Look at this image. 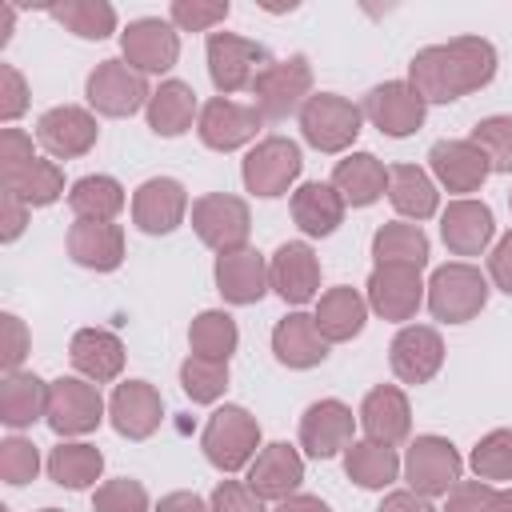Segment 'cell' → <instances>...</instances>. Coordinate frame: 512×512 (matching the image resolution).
<instances>
[{
  "instance_id": "obj_51",
  "label": "cell",
  "mask_w": 512,
  "mask_h": 512,
  "mask_svg": "<svg viewBox=\"0 0 512 512\" xmlns=\"http://www.w3.org/2000/svg\"><path fill=\"white\" fill-rule=\"evenodd\" d=\"M28 108V84L12 64H0V120L12 124Z\"/></svg>"
},
{
  "instance_id": "obj_41",
  "label": "cell",
  "mask_w": 512,
  "mask_h": 512,
  "mask_svg": "<svg viewBox=\"0 0 512 512\" xmlns=\"http://www.w3.org/2000/svg\"><path fill=\"white\" fill-rule=\"evenodd\" d=\"M236 344H240V328H236V320L228 316V312H220V308H208V312H200L196 320H192V328H188V348H192V356H204V360H232V352H236Z\"/></svg>"
},
{
  "instance_id": "obj_47",
  "label": "cell",
  "mask_w": 512,
  "mask_h": 512,
  "mask_svg": "<svg viewBox=\"0 0 512 512\" xmlns=\"http://www.w3.org/2000/svg\"><path fill=\"white\" fill-rule=\"evenodd\" d=\"M36 472H40V452H36V444L24 440V436H8V440L0 444V480L12 484V488H20V484L36 480Z\"/></svg>"
},
{
  "instance_id": "obj_54",
  "label": "cell",
  "mask_w": 512,
  "mask_h": 512,
  "mask_svg": "<svg viewBox=\"0 0 512 512\" xmlns=\"http://www.w3.org/2000/svg\"><path fill=\"white\" fill-rule=\"evenodd\" d=\"M488 284H496L504 296H512V232L500 236L488 256Z\"/></svg>"
},
{
  "instance_id": "obj_40",
  "label": "cell",
  "mask_w": 512,
  "mask_h": 512,
  "mask_svg": "<svg viewBox=\"0 0 512 512\" xmlns=\"http://www.w3.org/2000/svg\"><path fill=\"white\" fill-rule=\"evenodd\" d=\"M372 256L376 264H408V268H424L428 264V236L420 224H380L372 236Z\"/></svg>"
},
{
  "instance_id": "obj_16",
  "label": "cell",
  "mask_w": 512,
  "mask_h": 512,
  "mask_svg": "<svg viewBox=\"0 0 512 512\" xmlns=\"http://www.w3.org/2000/svg\"><path fill=\"white\" fill-rule=\"evenodd\" d=\"M96 136H100L96 116L88 108H76V104H56V108L40 112V120H36V144L52 160L88 156L96 148Z\"/></svg>"
},
{
  "instance_id": "obj_3",
  "label": "cell",
  "mask_w": 512,
  "mask_h": 512,
  "mask_svg": "<svg viewBox=\"0 0 512 512\" xmlns=\"http://www.w3.org/2000/svg\"><path fill=\"white\" fill-rule=\"evenodd\" d=\"M488 292H492L488 276L476 264L456 260V264H444V268L432 272L424 300H428V312L440 324H468L488 304Z\"/></svg>"
},
{
  "instance_id": "obj_1",
  "label": "cell",
  "mask_w": 512,
  "mask_h": 512,
  "mask_svg": "<svg viewBox=\"0 0 512 512\" xmlns=\"http://www.w3.org/2000/svg\"><path fill=\"white\" fill-rule=\"evenodd\" d=\"M496 48L484 36H456L448 44H428L408 60V84L424 96V104H452L492 84Z\"/></svg>"
},
{
  "instance_id": "obj_32",
  "label": "cell",
  "mask_w": 512,
  "mask_h": 512,
  "mask_svg": "<svg viewBox=\"0 0 512 512\" xmlns=\"http://www.w3.org/2000/svg\"><path fill=\"white\" fill-rule=\"evenodd\" d=\"M312 320H316V328H320V336H324L328 344H344V340H352V336L364 332L368 300H364L356 288H348V284L328 288V292L316 300Z\"/></svg>"
},
{
  "instance_id": "obj_5",
  "label": "cell",
  "mask_w": 512,
  "mask_h": 512,
  "mask_svg": "<svg viewBox=\"0 0 512 512\" xmlns=\"http://www.w3.org/2000/svg\"><path fill=\"white\" fill-rule=\"evenodd\" d=\"M312 96V64L308 56H284V60H272L256 84H252V104L264 120H288L292 112L300 116V108L308 104Z\"/></svg>"
},
{
  "instance_id": "obj_12",
  "label": "cell",
  "mask_w": 512,
  "mask_h": 512,
  "mask_svg": "<svg viewBox=\"0 0 512 512\" xmlns=\"http://www.w3.org/2000/svg\"><path fill=\"white\" fill-rule=\"evenodd\" d=\"M120 60H128L140 76L168 72L180 60V32H176V24L160 20V16L128 20V28L120 32Z\"/></svg>"
},
{
  "instance_id": "obj_59",
  "label": "cell",
  "mask_w": 512,
  "mask_h": 512,
  "mask_svg": "<svg viewBox=\"0 0 512 512\" xmlns=\"http://www.w3.org/2000/svg\"><path fill=\"white\" fill-rule=\"evenodd\" d=\"M12 20H16V8H12V4H0V48H4L8 36H12Z\"/></svg>"
},
{
  "instance_id": "obj_62",
  "label": "cell",
  "mask_w": 512,
  "mask_h": 512,
  "mask_svg": "<svg viewBox=\"0 0 512 512\" xmlns=\"http://www.w3.org/2000/svg\"><path fill=\"white\" fill-rule=\"evenodd\" d=\"M508 208H512V188H508Z\"/></svg>"
},
{
  "instance_id": "obj_44",
  "label": "cell",
  "mask_w": 512,
  "mask_h": 512,
  "mask_svg": "<svg viewBox=\"0 0 512 512\" xmlns=\"http://www.w3.org/2000/svg\"><path fill=\"white\" fill-rule=\"evenodd\" d=\"M180 388L192 404H216L228 388V364L224 360H204V356H188L180 364Z\"/></svg>"
},
{
  "instance_id": "obj_8",
  "label": "cell",
  "mask_w": 512,
  "mask_h": 512,
  "mask_svg": "<svg viewBox=\"0 0 512 512\" xmlns=\"http://www.w3.org/2000/svg\"><path fill=\"white\" fill-rule=\"evenodd\" d=\"M300 168H304V156H300V144L296 140H288V136H264L244 156L240 176H244V188L252 196L272 200V196H284L296 184Z\"/></svg>"
},
{
  "instance_id": "obj_26",
  "label": "cell",
  "mask_w": 512,
  "mask_h": 512,
  "mask_svg": "<svg viewBox=\"0 0 512 512\" xmlns=\"http://www.w3.org/2000/svg\"><path fill=\"white\" fill-rule=\"evenodd\" d=\"M300 480H304V460H300V452L292 448V444H284V440H276V444H268V448H260L256 452V460L248 464V488L260 496V500H288V496H296V488H300Z\"/></svg>"
},
{
  "instance_id": "obj_28",
  "label": "cell",
  "mask_w": 512,
  "mask_h": 512,
  "mask_svg": "<svg viewBox=\"0 0 512 512\" xmlns=\"http://www.w3.org/2000/svg\"><path fill=\"white\" fill-rule=\"evenodd\" d=\"M272 352L284 368H316L328 360V340L320 336L316 320L308 312H288L272 328Z\"/></svg>"
},
{
  "instance_id": "obj_23",
  "label": "cell",
  "mask_w": 512,
  "mask_h": 512,
  "mask_svg": "<svg viewBox=\"0 0 512 512\" xmlns=\"http://www.w3.org/2000/svg\"><path fill=\"white\" fill-rule=\"evenodd\" d=\"M108 420L128 440H148L164 420V400L148 380H124L116 384L108 400Z\"/></svg>"
},
{
  "instance_id": "obj_34",
  "label": "cell",
  "mask_w": 512,
  "mask_h": 512,
  "mask_svg": "<svg viewBox=\"0 0 512 512\" xmlns=\"http://www.w3.org/2000/svg\"><path fill=\"white\" fill-rule=\"evenodd\" d=\"M388 200H392V208H396L404 220H412V224L436 216V208H440L436 180H432L424 168H416V164H392V168H388Z\"/></svg>"
},
{
  "instance_id": "obj_48",
  "label": "cell",
  "mask_w": 512,
  "mask_h": 512,
  "mask_svg": "<svg viewBox=\"0 0 512 512\" xmlns=\"http://www.w3.org/2000/svg\"><path fill=\"white\" fill-rule=\"evenodd\" d=\"M228 4H204V0H176L172 8H168V20L176 24V32H208L212 36V28L216 24H224L228 20Z\"/></svg>"
},
{
  "instance_id": "obj_7",
  "label": "cell",
  "mask_w": 512,
  "mask_h": 512,
  "mask_svg": "<svg viewBox=\"0 0 512 512\" xmlns=\"http://www.w3.org/2000/svg\"><path fill=\"white\" fill-rule=\"evenodd\" d=\"M84 96H88L92 112L120 120V116H132V112L148 108L152 88H148V76H140V72H136L128 60L108 56V60H100V64L88 72Z\"/></svg>"
},
{
  "instance_id": "obj_22",
  "label": "cell",
  "mask_w": 512,
  "mask_h": 512,
  "mask_svg": "<svg viewBox=\"0 0 512 512\" xmlns=\"http://www.w3.org/2000/svg\"><path fill=\"white\" fill-rule=\"evenodd\" d=\"M440 236L448 244L452 256H480L492 236H496V220H492V208L484 200H472V196H456L444 212H440Z\"/></svg>"
},
{
  "instance_id": "obj_57",
  "label": "cell",
  "mask_w": 512,
  "mask_h": 512,
  "mask_svg": "<svg viewBox=\"0 0 512 512\" xmlns=\"http://www.w3.org/2000/svg\"><path fill=\"white\" fill-rule=\"evenodd\" d=\"M152 512H212V508L196 492H168V496H160V504Z\"/></svg>"
},
{
  "instance_id": "obj_53",
  "label": "cell",
  "mask_w": 512,
  "mask_h": 512,
  "mask_svg": "<svg viewBox=\"0 0 512 512\" xmlns=\"http://www.w3.org/2000/svg\"><path fill=\"white\" fill-rule=\"evenodd\" d=\"M32 156H36V148H32L28 132H20V128H4L0 132V172H12L20 164H28Z\"/></svg>"
},
{
  "instance_id": "obj_61",
  "label": "cell",
  "mask_w": 512,
  "mask_h": 512,
  "mask_svg": "<svg viewBox=\"0 0 512 512\" xmlns=\"http://www.w3.org/2000/svg\"><path fill=\"white\" fill-rule=\"evenodd\" d=\"M40 512H64V508H40Z\"/></svg>"
},
{
  "instance_id": "obj_37",
  "label": "cell",
  "mask_w": 512,
  "mask_h": 512,
  "mask_svg": "<svg viewBox=\"0 0 512 512\" xmlns=\"http://www.w3.org/2000/svg\"><path fill=\"white\" fill-rule=\"evenodd\" d=\"M0 180H4V192L20 196L28 208H48L64 196V172L56 168V160H44V156H32L28 164L0 172Z\"/></svg>"
},
{
  "instance_id": "obj_29",
  "label": "cell",
  "mask_w": 512,
  "mask_h": 512,
  "mask_svg": "<svg viewBox=\"0 0 512 512\" xmlns=\"http://www.w3.org/2000/svg\"><path fill=\"white\" fill-rule=\"evenodd\" d=\"M68 360L84 380L108 384V380H116L124 372V344L108 328H80L72 336V344H68Z\"/></svg>"
},
{
  "instance_id": "obj_21",
  "label": "cell",
  "mask_w": 512,
  "mask_h": 512,
  "mask_svg": "<svg viewBox=\"0 0 512 512\" xmlns=\"http://www.w3.org/2000/svg\"><path fill=\"white\" fill-rule=\"evenodd\" d=\"M428 168L432 180L448 192H480V184L492 176L488 156L472 144V140H436L428 152Z\"/></svg>"
},
{
  "instance_id": "obj_42",
  "label": "cell",
  "mask_w": 512,
  "mask_h": 512,
  "mask_svg": "<svg viewBox=\"0 0 512 512\" xmlns=\"http://www.w3.org/2000/svg\"><path fill=\"white\" fill-rule=\"evenodd\" d=\"M48 16L56 24H64L72 36L80 40H104L116 32V8L104 0H64V4H48Z\"/></svg>"
},
{
  "instance_id": "obj_25",
  "label": "cell",
  "mask_w": 512,
  "mask_h": 512,
  "mask_svg": "<svg viewBox=\"0 0 512 512\" xmlns=\"http://www.w3.org/2000/svg\"><path fill=\"white\" fill-rule=\"evenodd\" d=\"M356 420H360V428H364L368 440L396 448V444L408 440V432H412V404H408L404 388H396V384H376V388L364 396Z\"/></svg>"
},
{
  "instance_id": "obj_39",
  "label": "cell",
  "mask_w": 512,
  "mask_h": 512,
  "mask_svg": "<svg viewBox=\"0 0 512 512\" xmlns=\"http://www.w3.org/2000/svg\"><path fill=\"white\" fill-rule=\"evenodd\" d=\"M128 204L124 196V184L116 176H80L72 188H68V208L76 220H116L120 208Z\"/></svg>"
},
{
  "instance_id": "obj_19",
  "label": "cell",
  "mask_w": 512,
  "mask_h": 512,
  "mask_svg": "<svg viewBox=\"0 0 512 512\" xmlns=\"http://www.w3.org/2000/svg\"><path fill=\"white\" fill-rule=\"evenodd\" d=\"M188 216V192L172 176H152L132 192V224L148 236H168Z\"/></svg>"
},
{
  "instance_id": "obj_17",
  "label": "cell",
  "mask_w": 512,
  "mask_h": 512,
  "mask_svg": "<svg viewBox=\"0 0 512 512\" xmlns=\"http://www.w3.org/2000/svg\"><path fill=\"white\" fill-rule=\"evenodd\" d=\"M268 284L292 308L316 300L320 296V256L312 252V244L308 240H284L268 256Z\"/></svg>"
},
{
  "instance_id": "obj_4",
  "label": "cell",
  "mask_w": 512,
  "mask_h": 512,
  "mask_svg": "<svg viewBox=\"0 0 512 512\" xmlns=\"http://www.w3.org/2000/svg\"><path fill=\"white\" fill-rule=\"evenodd\" d=\"M360 124H364V112L360 104H352L348 96H336V92H312L308 104L300 108V132L304 140L316 148V152H348L360 136Z\"/></svg>"
},
{
  "instance_id": "obj_35",
  "label": "cell",
  "mask_w": 512,
  "mask_h": 512,
  "mask_svg": "<svg viewBox=\"0 0 512 512\" xmlns=\"http://www.w3.org/2000/svg\"><path fill=\"white\" fill-rule=\"evenodd\" d=\"M48 412V380L36 372H8L0 384V420L8 428H32Z\"/></svg>"
},
{
  "instance_id": "obj_50",
  "label": "cell",
  "mask_w": 512,
  "mask_h": 512,
  "mask_svg": "<svg viewBox=\"0 0 512 512\" xmlns=\"http://www.w3.org/2000/svg\"><path fill=\"white\" fill-rule=\"evenodd\" d=\"M208 508H212V512H264V500H260L248 484H240V480H220V484L212 488Z\"/></svg>"
},
{
  "instance_id": "obj_15",
  "label": "cell",
  "mask_w": 512,
  "mask_h": 512,
  "mask_svg": "<svg viewBox=\"0 0 512 512\" xmlns=\"http://www.w3.org/2000/svg\"><path fill=\"white\" fill-rule=\"evenodd\" d=\"M260 128H264V116L256 112V104H236L228 96H212L196 120V136L212 152H236L252 144Z\"/></svg>"
},
{
  "instance_id": "obj_33",
  "label": "cell",
  "mask_w": 512,
  "mask_h": 512,
  "mask_svg": "<svg viewBox=\"0 0 512 512\" xmlns=\"http://www.w3.org/2000/svg\"><path fill=\"white\" fill-rule=\"evenodd\" d=\"M148 116V128L164 140L172 136H184L192 128V120H200V104H196V92L192 84L184 80H164L160 88H152V100L144 108Z\"/></svg>"
},
{
  "instance_id": "obj_46",
  "label": "cell",
  "mask_w": 512,
  "mask_h": 512,
  "mask_svg": "<svg viewBox=\"0 0 512 512\" xmlns=\"http://www.w3.org/2000/svg\"><path fill=\"white\" fill-rule=\"evenodd\" d=\"M92 512H148V488L132 476L104 480L92 496Z\"/></svg>"
},
{
  "instance_id": "obj_2",
  "label": "cell",
  "mask_w": 512,
  "mask_h": 512,
  "mask_svg": "<svg viewBox=\"0 0 512 512\" xmlns=\"http://www.w3.org/2000/svg\"><path fill=\"white\" fill-rule=\"evenodd\" d=\"M200 448H204L212 468L240 472L260 452V420L240 404H224L208 416V424L200 432Z\"/></svg>"
},
{
  "instance_id": "obj_20",
  "label": "cell",
  "mask_w": 512,
  "mask_h": 512,
  "mask_svg": "<svg viewBox=\"0 0 512 512\" xmlns=\"http://www.w3.org/2000/svg\"><path fill=\"white\" fill-rule=\"evenodd\" d=\"M388 360H392L396 380H404V384H428L440 372V364H444V340L428 324H404L392 336V344H388Z\"/></svg>"
},
{
  "instance_id": "obj_55",
  "label": "cell",
  "mask_w": 512,
  "mask_h": 512,
  "mask_svg": "<svg viewBox=\"0 0 512 512\" xmlns=\"http://www.w3.org/2000/svg\"><path fill=\"white\" fill-rule=\"evenodd\" d=\"M0 208H4V216H0V224H4V228H0V240L12 244V240H20V232H24V224H28V204H24L20 196L4 192Z\"/></svg>"
},
{
  "instance_id": "obj_49",
  "label": "cell",
  "mask_w": 512,
  "mask_h": 512,
  "mask_svg": "<svg viewBox=\"0 0 512 512\" xmlns=\"http://www.w3.org/2000/svg\"><path fill=\"white\" fill-rule=\"evenodd\" d=\"M492 500H496V484H488V480H460L448 492L444 512H492Z\"/></svg>"
},
{
  "instance_id": "obj_60",
  "label": "cell",
  "mask_w": 512,
  "mask_h": 512,
  "mask_svg": "<svg viewBox=\"0 0 512 512\" xmlns=\"http://www.w3.org/2000/svg\"><path fill=\"white\" fill-rule=\"evenodd\" d=\"M492 512H512V488H496V500H492Z\"/></svg>"
},
{
  "instance_id": "obj_36",
  "label": "cell",
  "mask_w": 512,
  "mask_h": 512,
  "mask_svg": "<svg viewBox=\"0 0 512 512\" xmlns=\"http://www.w3.org/2000/svg\"><path fill=\"white\" fill-rule=\"evenodd\" d=\"M104 472V452L96 444H84V440H60L52 452H48V476L68 488V492H84L100 480Z\"/></svg>"
},
{
  "instance_id": "obj_31",
  "label": "cell",
  "mask_w": 512,
  "mask_h": 512,
  "mask_svg": "<svg viewBox=\"0 0 512 512\" xmlns=\"http://www.w3.org/2000/svg\"><path fill=\"white\" fill-rule=\"evenodd\" d=\"M332 188L344 196V204L368 208V204H376L388 192V168L372 152H348L332 168Z\"/></svg>"
},
{
  "instance_id": "obj_52",
  "label": "cell",
  "mask_w": 512,
  "mask_h": 512,
  "mask_svg": "<svg viewBox=\"0 0 512 512\" xmlns=\"http://www.w3.org/2000/svg\"><path fill=\"white\" fill-rule=\"evenodd\" d=\"M0 320H4V368L20 372V364H24L28 348H32V336H28V328H24V320L16 312H4Z\"/></svg>"
},
{
  "instance_id": "obj_14",
  "label": "cell",
  "mask_w": 512,
  "mask_h": 512,
  "mask_svg": "<svg viewBox=\"0 0 512 512\" xmlns=\"http://www.w3.org/2000/svg\"><path fill=\"white\" fill-rule=\"evenodd\" d=\"M360 112H364V120H372V128H380L384 136L404 140V136H412V132L424 124L428 104H424V96H420L408 80H384V84H376V88L364 96Z\"/></svg>"
},
{
  "instance_id": "obj_18",
  "label": "cell",
  "mask_w": 512,
  "mask_h": 512,
  "mask_svg": "<svg viewBox=\"0 0 512 512\" xmlns=\"http://www.w3.org/2000/svg\"><path fill=\"white\" fill-rule=\"evenodd\" d=\"M352 440H356V416L344 400H332V396L316 400L300 416V448L312 460H332V456L348 452Z\"/></svg>"
},
{
  "instance_id": "obj_30",
  "label": "cell",
  "mask_w": 512,
  "mask_h": 512,
  "mask_svg": "<svg viewBox=\"0 0 512 512\" xmlns=\"http://www.w3.org/2000/svg\"><path fill=\"white\" fill-rule=\"evenodd\" d=\"M344 212H348V204H344V196L332 188V180H328V184H324V180H308V184H300V188L292 192V220H296V228H300L304 236H312V240L332 236V232L344 224Z\"/></svg>"
},
{
  "instance_id": "obj_38",
  "label": "cell",
  "mask_w": 512,
  "mask_h": 512,
  "mask_svg": "<svg viewBox=\"0 0 512 512\" xmlns=\"http://www.w3.org/2000/svg\"><path fill=\"white\" fill-rule=\"evenodd\" d=\"M344 472H348V480L352 484H360V488H388L400 472H404V464H400V456H396V448L392 444H376V440H352L348 444V452H344Z\"/></svg>"
},
{
  "instance_id": "obj_24",
  "label": "cell",
  "mask_w": 512,
  "mask_h": 512,
  "mask_svg": "<svg viewBox=\"0 0 512 512\" xmlns=\"http://www.w3.org/2000/svg\"><path fill=\"white\" fill-rule=\"evenodd\" d=\"M216 292L228 300V304H260L264 292L272 288L268 284V260L264 252L256 248H236V252H220L216 256Z\"/></svg>"
},
{
  "instance_id": "obj_6",
  "label": "cell",
  "mask_w": 512,
  "mask_h": 512,
  "mask_svg": "<svg viewBox=\"0 0 512 512\" xmlns=\"http://www.w3.org/2000/svg\"><path fill=\"white\" fill-rule=\"evenodd\" d=\"M204 56H208V76H212L220 96H232V92H244V88L252 92L256 76L272 64L264 44H256L248 36H236V32H212Z\"/></svg>"
},
{
  "instance_id": "obj_45",
  "label": "cell",
  "mask_w": 512,
  "mask_h": 512,
  "mask_svg": "<svg viewBox=\"0 0 512 512\" xmlns=\"http://www.w3.org/2000/svg\"><path fill=\"white\" fill-rule=\"evenodd\" d=\"M492 164V172L512 176V116H484L468 136Z\"/></svg>"
},
{
  "instance_id": "obj_56",
  "label": "cell",
  "mask_w": 512,
  "mask_h": 512,
  "mask_svg": "<svg viewBox=\"0 0 512 512\" xmlns=\"http://www.w3.org/2000/svg\"><path fill=\"white\" fill-rule=\"evenodd\" d=\"M376 512H436V508L428 496H416L412 488H404V492H388Z\"/></svg>"
},
{
  "instance_id": "obj_10",
  "label": "cell",
  "mask_w": 512,
  "mask_h": 512,
  "mask_svg": "<svg viewBox=\"0 0 512 512\" xmlns=\"http://www.w3.org/2000/svg\"><path fill=\"white\" fill-rule=\"evenodd\" d=\"M464 460L448 436H416L404 452V480L416 496H448L460 484Z\"/></svg>"
},
{
  "instance_id": "obj_11",
  "label": "cell",
  "mask_w": 512,
  "mask_h": 512,
  "mask_svg": "<svg viewBox=\"0 0 512 512\" xmlns=\"http://www.w3.org/2000/svg\"><path fill=\"white\" fill-rule=\"evenodd\" d=\"M192 232H196L200 244H208L216 256L244 248V244H248V232H252L248 200H240V196H232V192H204V196L192 204Z\"/></svg>"
},
{
  "instance_id": "obj_13",
  "label": "cell",
  "mask_w": 512,
  "mask_h": 512,
  "mask_svg": "<svg viewBox=\"0 0 512 512\" xmlns=\"http://www.w3.org/2000/svg\"><path fill=\"white\" fill-rule=\"evenodd\" d=\"M424 292L428 284L420 280V268H408V264H376L372 276H368V308L380 316V320H392V324H404L420 312L424 304Z\"/></svg>"
},
{
  "instance_id": "obj_9",
  "label": "cell",
  "mask_w": 512,
  "mask_h": 512,
  "mask_svg": "<svg viewBox=\"0 0 512 512\" xmlns=\"http://www.w3.org/2000/svg\"><path fill=\"white\" fill-rule=\"evenodd\" d=\"M104 420V396L84 376H56L48 380V412L44 424L56 436H88Z\"/></svg>"
},
{
  "instance_id": "obj_58",
  "label": "cell",
  "mask_w": 512,
  "mask_h": 512,
  "mask_svg": "<svg viewBox=\"0 0 512 512\" xmlns=\"http://www.w3.org/2000/svg\"><path fill=\"white\" fill-rule=\"evenodd\" d=\"M272 512H332L320 496H308V492H296V496H288V500H280Z\"/></svg>"
},
{
  "instance_id": "obj_43",
  "label": "cell",
  "mask_w": 512,
  "mask_h": 512,
  "mask_svg": "<svg viewBox=\"0 0 512 512\" xmlns=\"http://www.w3.org/2000/svg\"><path fill=\"white\" fill-rule=\"evenodd\" d=\"M468 464H472L476 480H488V484L512 480V428H492L488 436H480Z\"/></svg>"
},
{
  "instance_id": "obj_27",
  "label": "cell",
  "mask_w": 512,
  "mask_h": 512,
  "mask_svg": "<svg viewBox=\"0 0 512 512\" xmlns=\"http://www.w3.org/2000/svg\"><path fill=\"white\" fill-rule=\"evenodd\" d=\"M68 256L92 272H116L124 260V228L116 220H76L68 228Z\"/></svg>"
}]
</instances>
